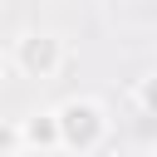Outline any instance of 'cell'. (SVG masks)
<instances>
[{"label":"cell","instance_id":"7a4b0ae2","mask_svg":"<svg viewBox=\"0 0 157 157\" xmlns=\"http://www.w3.org/2000/svg\"><path fill=\"white\" fill-rule=\"evenodd\" d=\"M59 64H64V39L59 34H39L34 29V34H25L15 44V69L25 78H54Z\"/></svg>","mask_w":157,"mask_h":157},{"label":"cell","instance_id":"8992f818","mask_svg":"<svg viewBox=\"0 0 157 157\" xmlns=\"http://www.w3.org/2000/svg\"><path fill=\"white\" fill-rule=\"evenodd\" d=\"M5 157H34V152H25V147H20V152H5Z\"/></svg>","mask_w":157,"mask_h":157},{"label":"cell","instance_id":"3957f363","mask_svg":"<svg viewBox=\"0 0 157 157\" xmlns=\"http://www.w3.org/2000/svg\"><path fill=\"white\" fill-rule=\"evenodd\" d=\"M20 142H25V152H54L59 147V118H54V108L29 113L20 123Z\"/></svg>","mask_w":157,"mask_h":157},{"label":"cell","instance_id":"277c9868","mask_svg":"<svg viewBox=\"0 0 157 157\" xmlns=\"http://www.w3.org/2000/svg\"><path fill=\"white\" fill-rule=\"evenodd\" d=\"M137 108H142L147 118H157V74L137 78Z\"/></svg>","mask_w":157,"mask_h":157},{"label":"cell","instance_id":"5b68a950","mask_svg":"<svg viewBox=\"0 0 157 157\" xmlns=\"http://www.w3.org/2000/svg\"><path fill=\"white\" fill-rule=\"evenodd\" d=\"M25 142H20V123H0V157L5 152H20Z\"/></svg>","mask_w":157,"mask_h":157},{"label":"cell","instance_id":"ba28073f","mask_svg":"<svg viewBox=\"0 0 157 157\" xmlns=\"http://www.w3.org/2000/svg\"><path fill=\"white\" fill-rule=\"evenodd\" d=\"M0 78H5V59H0Z\"/></svg>","mask_w":157,"mask_h":157},{"label":"cell","instance_id":"52a82bcc","mask_svg":"<svg viewBox=\"0 0 157 157\" xmlns=\"http://www.w3.org/2000/svg\"><path fill=\"white\" fill-rule=\"evenodd\" d=\"M132 157H152V152H132Z\"/></svg>","mask_w":157,"mask_h":157},{"label":"cell","instance_id":"6da1fadb","mask_svg":"<svg viewBox=\"0 0 157 157\" xmlns=\"http://www.w3.org/2000/svg\"><path fill=\"white\" fill-rule=\"evenodd\" d=\"M54 118H59V147H69V152H93L108 137V118L93 98H69L54 108Z\"/></svg>","mask_w":157,"mask_h":157}]
</instances>
